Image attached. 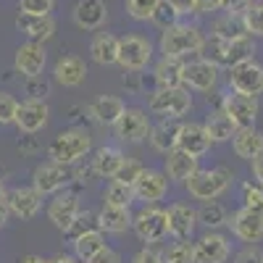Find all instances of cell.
Masks as SVG:
<instances>
[{"instance_id":"6da1fadb","label":"cell","mask_w":263,"mask_h":263,"mask_svg":"<svg viewBox=\"0 0 263 263\" xmlns=\"http://www.w3.org/2000/svg\"><path fill=\"white\" fill-rule=\"evenodd\" d=\"M205 34L200 27L195 24H182L177 21L174 27L163 29L161 32V40H158V50L166 55V58H187V55H195L205 50Z\"/></svg>"},{"instance_id":"7a4b0ae2","label":"cell","mask_w":263,"mask_h":263,"mask_svg":"<svg viewBox=\"0 0 263 263\" xmlns=\"http://www.w3.org/2000/svg\"><path fill=\"white\" fill-rule=\"evenodd\" d=\"M90 150H92V135H90V129L71 126V129L61 132V135H55V140H53L50 147H48V156H50V161H55V163L74 166V163H79L82 158L90 156Z\"/></svg>"},{"instance_id":"3957f363","label":"cell","mask_w":263,"mask_h":263,"mask_svg":"<svg viewBox=\"0 0 263 263\" xmlns=\"http://www.w3.org/2000/svg\"><path fill=\"white\" fill-rule=\"evenodd\" d=\"M205 48L211 50V61L218 66H232L255 58V40L253 34H239V37H218L213 34L211 40H205Z\"/></svg>"},{"instance_id":"277c9868","label":"cell","mask_w":263,"mask_h":263,"mask_svg":"<svg viewBox=\"0 0 263 263\" xmlns=\"http://www.w3.org/2000/svg\"><path fill=\"white\" fill-rule=\"evenodd\" d=\"M234 174L227 166H216V168H197L192 177L184 182L187 192L195 197V200H216L221 197L229 187H232Z\"/></svg>"},{"instance_id":"5b68a950","label":"cell","mask_w":263,"mask_h":263,"mask_svg":"<svg viewBox=\"0 0 263 263\" xmlns=\"http://www.w3.org/2000/svg\"><path fill=\"white\" fill-rule=\"evenodd\" d=\"M132 232L137 234L140 242L145 245H158L168 237V213L163 208L142 205L137 213H132Z\"/></svg>"},{"instance_id":"8992f818","label":"cell","mask_w":263,"mask_h":263,"mask_svg":"<svg viewBox=\"0 0 263 263\" xmlns=\"http://www.w3.org/2000/svg\"><path fill=\"white\" fill-rule=\"evenodd\" d=\"M147 108H150V114L163 116V119H182L192 108V95L184 84L182 87H158L150 95Z\"/></svg>"},{"instance_id":"52a82bcc","label":"cell","mask_w":263,"mask_h":263,"mask_svg":"<svg viewBox=\"0 0 263 263\" xmlns=\"http://www.w3.org/2000/svg\"><path fill=\"white\" fill-rule=\"evenodd\" d=\"M153 58V42L142 34H124L119 37V58L116 63L124 71L137 74L142 69H147V63Z\"/></svg>"},{"instance_id":"ba28073f","label":"cell","mask_w":263,"mask_h":263,"mask_svg":"<svg viewBox=\"0 0 263 263\" xmlns=\"http://www.w3.org/2000/svg\"><path fill=\"white\" fill-rule=\"evenodd\" d=\"M74 182V171L69 166H63V163H42L34 168V179H32V187L45 197V195H55L61 190H66Z\"/></svg>"},{"instance_id":"9c48e42d","label":"cell","mask_w":263,"mask_h":263,"mask_svg":"<svg viewBox=\"0 0 263 263\" xmlns=\"http://www.w3.org/2000/svg\"><path fill=\"white\" fill-rule=\"evenodd\" d=\"M227 227L237 239H242V242H248V245H255V242L263 239V213L242 205L239 211L229 213Z\"/></svg>"},{"instance_id":"30bf717a","label":"cell","mask_w":263,"mask_h":263,"mask_svg":"<svg viewBox=\"0 0 263 263\" xmlns=\"http://www.w3.org/2000/svg\"><path fill=\"white\" fill-rule=\"evenodd\" d=\"M45 63H48V50H45V42L27 40L24 45H18V48H16L13 66H16V71H18L21 77H24V79L42 77V71H45Z\"/></svg>"},{"instance_id":"8fae6325","label":"cell","mask_w":263,"mask_h":263,"mask_svg":"<svg viewBox=\"0 0 263 263\" xmlns=\"http://www.w3.org/2000/svg\"><path fill=\"white\" fill-rule=\"evenodd\" d=\"M229 87L234 92H242V95H260L263 92V66L250 58L242 61L229 69Z\"/></svg>"},{"instance_id":"7c38bea8","label":"cell","mask_w":263,"mask_h":263,"mask_svg":"<svg viewBox=\"0 0 263 263\" xmlns=\"http://www.w3.org/2000/svg\"><path fill=\"white\" fill-rule=\"evenodd\" d=\"M150 119L142 108H124V114L119 116V121L114 124V132L121 142H132L137 145L142 140H147L150 135Z\"/></svg>"},{"instance_id":"4fadbf2b","label":"cell","mask_w":263,"mask_h":263,"mask_svg":"<svg viewBox=\"0 0 263 263\" xmlns=\"http://www.w3.org/2000/svg\"><path fill=\"white\" fill-rule=\"evenodd\" d=\"M221 111L234 121L237 129H242V126H255L260 105H258V98L255 95H242V92H234L232 90V95L221 98Z\"/></svg>"},{"instance_id":"5bb4252c","label":"cell","mask_w":263,"mask_h":263,"mask_svg":"<svg viewBox=\"0 0 263 263\" xmlns=\"http://www.w3.org/2000/svg\"><path fill=\"white\" fill-rule=\"evenodd\" d=\"M48 119H50V108L45 100L40 98H29L24 103L16 105V119L13 124L18 126V132H24V135H37L40 129L48 126Z\"/></svg>"},{"instance_id":"9a60e30c","label":"cell","mask_w":263,"mask_h":263,"mask_svg":"<svg viewBox=\"0 0 263 263\" xmlns=\"http://www.w3.org/2000/svg\"><path fill=\"white\" fill-rule=\"evenodd\" d=\"M218 79V63H213L211 58H195L187 61L182 69V84L187 90H197V92H208Z\"/></svg>"},{"instance_id":"2e32d148","label":"cell","mask_w":263,"mask_h":263,"mask_svg":"<svg viewBox=\"0 0 263 263\" xmlns=\"http://www.w3.org/2000/svg\"><path fill=\"white\" fill-rule=\"evenodd\" d=\"M135 197L140 203H145V205H153V203H158V200H163L166 197V192H168V177L163 171H158V168H142L140 171V177L135 179Z\"/></svg>"},{"instance_id":"e0dca14e","label":"cell","mask_w":263,"mask_h":263,"mask_svg":"<svg viewBox=\"0 0 263 263\" xmlns=\"http://www.w3.org/2000/svg\"><path fill=\"white\" fill-rule=\"evenodd\" d=\"M232 255V245L224 234L208 229L195 242V263H227Z\"/></svg>"},{"instance_id":"ac0fdd59","label":"cell","mask_w":263,"mask_h":263,"mask_svg":"<svg viewBox=\"0 0 263 263\" xmlns=\"http://www.w3.org/2000/svg\"><path fill=\"white\" fill-rule=\"evenodd\" d=\"M6 203L13 216H18L21 221H29L42 211V195L34 187H13L6 192Z\"/></svg>"},{"instance_id":"d6986e66","label":"cell","mask_w":263,"mask_h":263,"mask_svg":"<svg viewBox=\"0 0 263 263\" xmlns=\"http://www.w3.org/2000/svg\"><path fill=\"white\" fill-rule=\"evenodd\" d=\"M79 211H82V205H79V195L77 192H55L53 203L48 205V218L53 221L55 229L66 232L71 227V221L77 218Z\"/></svg>"},{"instance_id":"ffe728a7","label":"cell","mask_w":263,"mask_h":263,"mask_svg":"<svg viewBox=\"0 0 263 263\" xmlns=\"http://www.w3.org/2000/svg\"><path fill=\"white\" fill-rule=\"evenodd\" d=\"M74 24L84 32H98L103 29V24L108 21V8L105 0H79L71 11Z\"/></svg>"},{"instance_id":"44dd1931","label":"cell","mask_w":263,"mask_h":263,"mask_svg":"<svg viewBox=\"0 0 263 263\" xmlns=\"http://www.w3.org/2000/svg\"><path fill=\"white\" fill-rule=\"evenodd\" d=\"M168 234L174 239H192L197 229V211L190 203H174L168 205Z\"/></svg>"},{"instance_id":"7402d4cb","label":"cell","mask_w":263,"mask_h":263,"mask_svg":"<svg viewBox=\"0 0 263 263\" xmlns=\"http://www.w3.org/2000/svg\"><path fill=\"white\" fill-rule=\"evenodd\" d=\"M16 29L27 34V40L34 42H48L55 34V18L53 16H34V13H21L16 16Z\"/></svg>"},{"instance_id":"603a6c76","label":"cell","mask_w":263,"mask_h":263,"mask_svg":"<svg viewBox=\"0 0 263 263\" xmlns=\"http://www.w3.org/2000/svg\"><path fill=\"white\" fill-rule=\"evenodd\" d=\"M197 168H200L197 166V158L184 153L182 147L168 150L166 158H163V174L168 177V182H187Z\"/></svg>"},{"instance_id":"cb8c5ba5","label":"cell","mask_w":263,"mask_h":263,"mask_svg":"<svg viewBox=\"0 0 263 263\" xmlns=\"http://www.w3.org/2000/svg\"><path fill=\"white\" fill-rule=\"evenodd\" d=\"M53 79H55L61 87H69V90H74V87L84 84V79H87V63H84L79 55H61V58L55 61Z\"/></svg>"},{"instance_id":"d4e9b609","label":"cell","mask_w":263,"mask_h":263,"mask_svg":"<svg viewBox=\"0 0 263 263\" xmlns=\"http://www.w3.org/2000/svg\"><path fill=\"white\" fill-rule=\"evenodd\" d=\"M211 145H213V140L208 137V132H205L203 124H192V121L182 124L177 147H182L184 153H190V156H195V158H200V156H205V153L211 150Z\"/></svg>"},{"instance_id":"484cf974","label":"cell","mask_w":263,"mask_h":263,"mask_svg":"<svg viewBox=\"0 0 263 263\" xmlns=\"http://www.w3.org/2000/svg\"><path fill=\"white\" fill-rule=\"evenodd\" d=\"M124 100L116 95H100L87 105V114L92 116V121H98L100 126H114L119 121V116L124 114Z\"/></svg>"},{"instance_id":"4316f807","label":"cell","mask_w":263,"mask_h":263,"mask_svg":"<svg viewBox=\"0 0 263 263\" xmlns=\"http://www.w3.org/2000/svg\"><path fill=\"white\" fill-rule=\"evenodd\" d=\"M179 132H182V121H179V119H163L161 124L150 126L147 140H150L153 150H158V153H163V156H166L168 150L177 147V142H179Z\"/></svg>"},{"instance_id":"83f0119b","label":"cell","mask_w":263,"mask_h":263,"mask_svg":"<svg viewBox=\"0 0 263 263\" xmlns=\"http://www.w3.org/2000/svg\"><path fill=\"white\" fill-rule=\"evenodd\" d=\"M232 147L237 153V158L242 161H253L255 156L263 153V132L255 129V126H242L234 132L232 137Z\"/></svg>"},{"instance_id":"f1b7e54d","label":"cell","mask_w":263,"mask_h":263,"mask_svg":"<svg viewBox=\"0 0 263 263\" xmlns=\"http://www.w3.org/2000/svg\"><path fill=\"white\" fill-rule=\"evenodd\" d=\"M98 224L105 234H124L132 229V211L103 203V211L98 213Z\"/></svg>"},{"instance_id":"f546056e","label":"cell","mask_w":263,"mask_h":263,"mask_svg":"<svg viewBox=\"0 0 263 263\" xmlns=\"http://www.w3.org/2000/svg\"><path fill=\"white\" fill-rule=\"evenodd\" d=\"M90 55L98 66H114L119 58V37L111 32H98L90 42Z\"/></svg>"},{"instance_id":"4dcf8cb0","label":"cell","mask_w":263,"mask_h":263,"mask_svg":"<svg viewBox=\"0 0 263 263\" xmlns=\"http://www.w3.org/2000/svg\"><path fill=\"white\" fill-rule=\"evenodd\" d=\"M124 158H126V156H124L119 147H111V145L98 147L95 156H92V171L98 174V177H103V179H114L116 171H119L121 163H124Z\"/></svg>"},{"instance_id":"1f68e13d","label":"cell","mask_w":263,"mask_h":263,"mask_svg":"<svg viewBox=\"0 0 263 263\" xmlns=\"http://www.w3.org/2000/svg\"><path fill=\"white\" fill-rule=\"evenodd\" d=\"M182 69L184 61L182 58H161L153 69V79L158 87H182Z\"/></svg>"},{"instance_id":"d6a6232c","label":"cell","mask_w":263,"mask_h":263,"mask_svg":"<svg viewBox=\"0 0 263 263\" xmlns=\"http://www.w3.org/2000/svg\"><path fill=\"white\" fill-rule=\"evenodd\" d=\"M205 132H208V137L213 140V142H229L232 137H234V132H237V126H234V121L218 108V111H213L208 119H205Z\"/></svg>"},{"instance_id":"836d02e7","label":"cell","mask_w":263,"mask_h":263,"mask_svg":"<svg viewBox=\"0 0 263 263\" xmlns=\"http://www.w3.org/2000/svg\"><path fill=\"white\" fill-rule=\"evenodd\" d=\"M71 245H74V258H77V260H82V263H87V260H90L98 250H103V248H105L103 229H92V232L79 234Z\"/></svg>"},{"instance_id":"e575fe53","label":"cell","mask_w":263,"mask_h":263,"mask_svg":"<svg viewBox=\"0 0 263 263\" xmlns=\"http://www.w3.org/2000/svg\"><path fill=\"white\" fill-rule=\"evenodd\" d=\"M135 187L126 184V182H119V179H111V184L105 187L103 192V203L105 205H119V208H132L135 203Z\"/></svg>"},{"instance_id":"d590c367","label":"cell","mask_w":263,"mask_h":263,"mask_svg":"<svg viewBox=\"0 0 263 263\" xmlns=\"http://www.w3.org/2000/svg\"><path fill=\"white\" fill-rule=\"evenodd\" d=\"M227 218H229V211H227V205H221L218 200H205L203 208L197 211V224H203L208 229L227 227Z\"/></svg>"},{"instance_id":"8d00e7d4","label":"cell","mask_w":263,"mask_h":263,"mask_svg":"<svg viewBox=\"0 0 263 263\" xmlns=\"http://www.w3.org/2000/svg\"><path fill=\"white\" fill-rule=\"evenodd\" d=\"M92 229H100V224H98V213H95V211H79V213H77V218L71 221V227L66 229L63 234L69 237V242H74V239H77L79 234L92 232Z\"/></svg>"},{"instance_id":"74e56055","label":"cell","mask_w":263,"mask_h":263,"mask_svg":"<svg viewBox=\"0 0 263 263\" xmlns=\"http://www.w3.org/2000/svg\"><path fill=\"white\" fill-rule=\"evenodd\" d=\"M242 24H245L248 34L263 37V0H253L248 6V11L242 13Z\"/></svg>"},{"instance_id":"f35d334b","label":"cell","mask_w":263,"mask_h":263,"mask_svg":"<svg viewBox=\"0 0 263 263\" xmlns=\"http://www.w3.org/2000/svg\"><path fill=\"white\" fill-rule=\"evenodd\" d=\"M161 0H124V11L135 21H150Z\"/></svg>"},{"instance_id":"ab89813d","label":"cell","mask_w":263,"mask_h":263,"mask_svg":"<svg viewBox=\"0 0 263 263\" xmlns=\"http://www.w3.org/2000/svg\"><path fill=\"white\" fill-rule=\"evenodd\" d=\"M163 260L166 263H195V245L190 239H177L163 255Z\"/></svg>"},{"instance_id":"60d3db41","label":"cell","mask_w":263,"mask_h":263,"mask_svg":"<svg viewBox=\"0 0 263 263\" xmlns=\"http://www.w3.org/2000/svg\"><path fill=\"white\" fill-rule=\"evenodd\" d=\"M153 24H156L161 32L163 29H168V27H174V24H177V21H179V13L177 11H174L168 3H166V0H161V6L156 8V13H153Z\"/></svg>"},{"instance_id":"b9f144b4","label":"cell","mask_w":263,"mask_h":263,"mask_svg":"<svg viewBox=\"0 0 263 263\" xmlns=\"http://www.w3.org/2000/svg\"><path fill=\"white\" fill-rule=\"evenodd\" d=\"M242 205L263 213V190H260V184L242 182Z\"/></svg>"},{"instance_id":"7bdbcfd3","label":"cell","mask_w":263,"mask_h":263,"mask_svg":"<svg viewBox=\"0 0 263 263\" xmlns=\"http://www.w3.org/2000/svg\"><path fill=\"white\" fill-rule=\"evenodd\" d=\"M55 0H18L21 13H34V16H53Z\"/></svg>"},{"instance_id":"ee69618b","label":"cell","mask_w":263,"mask_h":263,"mask_svg":"<svg viewBox=\"0 0 263 263\" xmlns=\"http://www.w3.org/2000/svg\"><path fill=\"white\" fill-rule=\"evenodd\" d=\"M145 166L140 163V161H135V158H124V163H121V168L116 171V177L114 179H119V182H126V184H135V179L140 177V171H142Z\"/></svg>"},{"instance_id":"f6af8a7d","label":"cell","mask_w":263,"mask_h":263,"mask_svg":"<svg viewBox=\"0 0 263 263\" xmlns=\"http://www.w3.org/2000/svg\"><path fill=\"white\" fill-rule=\"evenodd\" d=\"M16 98L13 95H8V92H0V124H13V119H16Z\"/></svg>"},{"instance_id":"bcb514c9","label":"cell","mask_w":263,"mask_h":263,"mask_svg":"<svg viewBox=\"0 0 263 263\" xmlns=\"http://www.w3.org/2000/svg\"><path fill=\"white\" fill-rule=\"evenodd\" d=\"M27 95L29 98H40V100H45L48 95H50V84L48 82H40V77H34V79H27Z\"/></svg>"},{"instance_id":"7dc6e473","label":"cell","mask_w":263,"mask_h":263,"mask_svg":"<svg viewBox=\"0 0 263 263\" xmlns=\"http://www.w3.org/2000/svg\"><path fill=\"white\" fill-rule=\"evenodd\" d=\"M253 0H221V11L227 16H242Z\"/></svg>"},{"instance_id":"c3c4849f","label":"cell","mask_w":263,"mask_h":263,"mask_svg":"<svg viewBox=\"0 0 263 263\" xmlns=\"http://www.w3.org/2000/svg\"><path fill=\"white\" fill-rule=\"evenodd\" d=\"M87 263H121V255H119L114 248H108V245H105L103 250H98Z\"/></svg>"},{"instance_id":"681fc988","label":"cell","mask_w":263,"mask_h":263,"mask_svg":"<svg viewBox=\"0 0 263 263\" xmlns=\"http://www.w3.org/2000/svg\"><path fill=\"white\" fill-rule=\"evenodd\" d=\"M132 263H163V255L158 250H153V248H142L140 253H135V258H132Z\"/></svg>"},{"instance_id":"f907efd6","label":"cell","mask_w":263,"mask_h":263,"mask_svg":"<svg viewBox=\"0 0 263 263\" xmlns=\"http://www.w3.org/2000/svg\"><path fill=\"white\" fill-rule=\"evenodd\" d=\"M221 11V0H195V13L197 16H211Z\"/></svg>"},{"instance_id":"816d5d0a","label":"cell","mask_w":263,"mask_h":263,"mask_svg":"<svg viewBox=\"0 0 263 263\" xmlns=\"http://www.w3.org/2000/svg\"><path fill=\"white\" fill-rule=\"evenodd\" d=\"M237 263H263V250L255 248V245H250L248 250H242V253L237 255Z\"/></svg>"},{"instance_id":"f5cc1de1","label":"cell","mask_w":263,"mask_h":263,"mask_svg":"<svg viewBox=\"0 0 263 263\" xmlns=\"http://www.w3.org/2000/svg\"><path fill=\"white\" fill-rule=\"evenodd\" d=\"M166 3L177 11L179 16H190L195 13V0H166Z\"/></svg>"},{"instance_id":"db71d44e","label":"cell","mask_w":263,"mask_h":263,"mask_svg":"<svg viewBox=\"0 0 263 263\" xmlns=\"http://www.w3.org/2000/svg\"><path fill=\"white\" fill-rule=\"evenodd\" d=\"M250 166H253V177H255V182H258V184H263V153L250 161Z\"/></svg>"},{"instance_id":"11a10c76","label":"cell","mask_w":263,"mask_h":263,"mask_svg":"<svg viewBox=\"0 0 263 263\" xmlns=\"http://www.w3.org/2000/svg\"><path fill=\"white\" fill-rule=\"evenodd\" d=\"M8 216H11L8 203H6V197H0V229H3V227L8 224Z\"/></svg>"},{"instance_id":"9f6ffc18","label":"cell","mask_w":263,"mask_h":263,"mask_svg":"<svg viewBox=\"0 0 263 263\" xmlns=\"http://www.w3.org/2000/svg\"><path fill=\"white\" fill-rule=\"evenodd\" d=\"M18 263H48V260H45V258H40V255H34V253H29V255H21Z\"/></svg>"},{"instance_id":"6f0895ef","label":"cell","mask_w":263,"mask_h":263,"mask_svg":"<svg viewBox=\"0 0 263 263\" xmlns=\"http://www.w3.org/2000/svg\"><path fill=\"white\" fill-rule=\"evenodd\" d=\"M48 263H77V258H71V255H55Z\"/></svg>"},{"instance_id":"680465c9","label":"cell","mask_w":263,"mask_h":263,"mask_svg":"<svg viewBox=\"0 0 263 263\" xmlns=\"http://www.w3.org/2000/svg\"><path fill=\"white\" fill-rule=\"evenodd\" d=\"M260 190H263V184H260Z\"/></svg>"},{"instance_id":"91938a15","label":"cell","mask_w":263,"mask_h":263,"mask_svg":"<svg viewBox=\"0 0 263 263\" xmlns=\"http://www.w3.org/2000/svg\"><path fill=\"white\" fill-rule=\"evenodd\" d=\"M163 263H166V260H163Z\"/></svg>"}]
</instances>
